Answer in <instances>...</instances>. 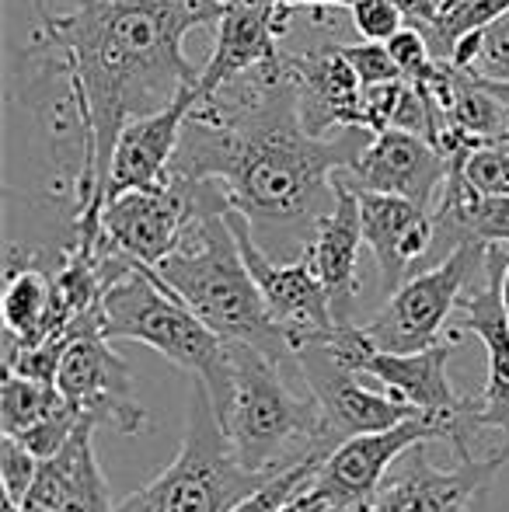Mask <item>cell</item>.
<instances>
[{
	"instance_id": "10",
	"label": "cell",
	"mask_w": 509,
	"mask_h": 512,
	"mask_svg": "<svg viewBox=\"0 0 509 512\" xmlns=\"http://www.w3.org/2000/svg\"><path fill=\"white\" fill-rule=\"evenodd\" d=\"M506 460L509 453H450V467H443L433 460V439H426L408 446L394 460L363 512H475L478 499H485V488Z\"/></svg>"
},
{
	"instance_id": "22",
	"label": "cell",
	"mask_w": 509,
	"mask_h": 512,
	"mask_svg": "<svg viewBox=\"0 0 509 512\" xmlns=\"http://www.w3.org/2000/svg\"><path fill=\"white\" fill-rule=\"evenodd\" d=\"M60 262V255H56ZM56 262L32 251L21 258L18 248L7 255L4 279V345H39L53 335H67L56 328Z\"/></svg>"
},
{
	"instance_id": "34",
	"label": "cell",
	"mask_w": 509,
	"mask_h": 512,
	"mask_svg": "<svg viewBox=\"0 0 509 512\" xmlns=\"http://www.w3.org/2000/svg\"><path fill=\"white\" fill-rule=\"evenodd\" d=\"M4 512H14V509H7V506H4Z\"/></svg>"
},
{
	"instance_id": "5",
	"label": "cell",
	"mask_w": 509,
	"mask_h": 512,
	"mask_svg": "<svg viewBox=\"0 0 509 512\" xmlns=\"http://www.w3.org/2000/svg\"><path fill=\"white\" fill-rule=\"evenodd\" d=\"M258 485H265V478L238 464L210 405V394L196 380L175 460L147 488L119 502L116 512H231Z\"/></svg>"
},
{
	"instance_id": "3",
	"label": "cell",
	"mask_w": 509,
	"mask_h": 512,
	"mask_svg": "<svg viewBox=\"0 0 509 512\" xmlns=\"http://www.w3.org/2000/svg\"><path fill=\"white\" fill-rule=\"evenodd\" d=\"M238 464L276 478L304 460H325L342 443L297 363H276L255 345L227 342L220 363L196 377Z\"/></svg>"
},
{
	"instance_id": "28",
	"label": "cell",
	"mask_w": 509,
	"mask_h": 512,
	"mask_svg": "<svg viewBox=\"0 0 509 512\" xmlns=\"http://www.w3.org/2000/svg\"><path fill=\"white\" fill-rule=\"evenodd\" d=\"M353 25L360 32V39L370 42H387L398 28H405V11L394 0H353L349 4Z\"/></svg>"
},
{
	"instance_id": "26",
	"label": "cell",
	"mask_w": 509,
	"mask_h": 512,
	"mask_svg": "<svg viewBox=\"0 0 509 512\" xmlns=\"http://www.w3.org/2000/svg\"><path fill=\"white\" fill-rule=\"evenodd\" d=\"M468 182L482 196H509V147L496 140H485L461 161Z\"/></svg>"
},
{
	"instance_id": "18",
	"label": "cell",
	"mask_w": 509,
	"mask_h": 512,
	"mask_svg": "<svg viewBox=\"0 0 509 512\" xmlns=\"http://www.w3.org/2000/svg\"><path fill=\"white\" fill-rule=\"evenodd\" d=\"M297 84L300 122L311 136H332L339 129L363 126V84L339 42L304 53H283Z\"/></svg>"
},
{
	"instance_id": "4",
	"label": "cell",
	"mask_w": 509,
	"mask_h": 512,
	"mask_svg": "<svg viewBox=\"0 0 509 512\" xmlns=\"http://www.w3.org/2000/svg\"><path fill=\"white\" fill-rule=\"evenodd\" d=\"M182 185V182H178ZM192 216L157 276L178 293L224 342L262 349L276 363H297L283 328L265 307L241 244L227 223V199L220 182H192Z\"/></svg>"
},
{
	"instance_id": "15",
	"label": "cell",
	"mask_w": 509,
	"mask_h": 512,
	"mask_svg": "<svg viewBox=\"0 0 509 512\" xmlns=\"http://www.w3.org/2000/svg\"><path fill=\"white\" fill-rule=\"evenodd\" d=\"M300 7L276 0H231L217 21V46L199 74V98H210L238 74L276 60L283 49L279 39L290 32V21Z\"/></svg>"
},
{
	"instance_id": "7",
	"label": "cell",
	"mask_w": 509,
	"mask_h": 512,
	"mask_svg": "<svg viewBox=\"0 0 509 512\" xmlns=\"http://www.w3.org/2000/svg\"><path fill=\"white\" fill-rule=\"evenodd\" d=\"M485 241H464L443 262L426 272H412L394 293H387L374 317L363 324L381 349L419 352L440 342H461L464 331L454 324L464 293L485 276Z\"/></svg>"
},
{
	"instance_id": "33",
	"label": "cell",
	"mask_w": 509,
	"mask_h": 512,
	"mask_svg": "<svg viewBox=\"0 0 509 512\" xmlns=\"http://www.w3.org/2000/svg\"><path fill=\"white\" fill-rule=\"evenodd\" d=\"M478 506H482V499H478ZM478 506H475V512H478Z\"/></svg>"
},
{
	"instance_id": "29",
	"label": "cell",
	"mask_w": 509,
	"mask_h": 512,
	"mask_svg": "<svg viewBox=\"0 0 509 512\" xmlns=\"http://www.w3.org/2000/svg\"><path fill=\"white\" fill-rule=\"evenodd\" d=\"M475 74L492 77V81H509V11L499 14L492 25H485Z\"/></svg>"
},
{
	"instance_id": "21",
	"label": "cell",
	"mask_w": 509,
	"mask_h": 512,
	"mask_svg": "<svg viewBox=\"0 0 509 512\" xmlns=\"http://www.w3.org/2000/svg\"><path fill=\"white\" fill-rule=\"evenodd\" d=\"M363 220H360V196L353 185L335 175V206L314 227V237L307 244V255L314 262V272L325 283L332 310L342 324L353 321L356 297H360V248H363Z\"/></svg>"
},
{
	"instance_id": "11",
	"label": "cell",
	"mask_w": 509,
	"mask_h": 512,
	"mask_svg": "<svg viewBox=\"0 0 509 512\" xmlns=\"http://www.w3.org/2000/svg\"><path fill=\"white\" fill-rule=\"evenodd\" d=\"M457 418H436V415H415L405 418L401 425L381 432H363V436H349L335 446L318 467L311 488L325 495L335 509L342 512H363L370 499L381 488L384 474L391 464L415 443H450Z\"/></svg>"
},
{
	"instance_id": "6",
	"label": "cell",
	"mask_w": 509,
	"mask_h": 512,
	"mask_svg": "<svg viewBox=\"0 0 509 512\" xmlns=\"http://www.w3.org/2000/svg\"><path fill=\"white\" fill-rule=\"evenodd\" d=\"M102 335L109 342H140L164 359L206 377L227 342L196 314L150 265H136L102 293Z\"/></svg>"
},
{
	"instance_id": "24",
	"label": "cell",
	"mask_w": 509,
	"mask_h": 512,
	"mask_svg": "<svg viewBox=\"0 0 509 512\" xmlns=\"http://www.w3.org/2000/svg\"><path fill=\"white\" fill-rule=\"evenodd\" d=\"M321 464H325V460H304V464L276 474V478H269L265 485H258L252 495H245V499H241L231 512H283L286 506H290L293 495H297L300 488L318 474Z\"/></svg>"
},
{
	"instance_id": "27",
	"label": "cell",
	"mask_w": 509,
	"mask_h": 512,
	"mask_svg": "<svg viewBox=\"0 0 509 512\" xmlns=\"http://www.w3.org/2000/svg\"><path fill=\"white\" fill-rule=\"evenodd\" d=\"M342 56L353 63L356 77H360L363 88H377V84H387V81H398L401 67L391 60L384 42H370V39H360V42H339Z\"/></svg>"
},
{
	"instance_id": "1",
	"label": "cell",
	"mask_w": 509,
	"mask_h": 512,
	"mask_svg": "<svg viewBox=\"0 0 509 512\" xmlns=\"http://www.w3.org/2000/svg\"><path fill=\"white\" fill-rule=\"evenodd\" d=\"M220 0H77L53 11L35 0V88L74 182V223H102L116 140L129 119L171 105L196 88L203 67L185 56L192 28L217 25Z\"/></svg>"
},
{
	"instance_id": "31",
	"label": "cell",
	"mask_w": 509,
	"mask_h": 512,
	"mask_svg": "<svg viewBox=\"0 0 509 512\" xmlns=\"http://www.w3.org/2000/svg\"><path fill=\"white\" fill-rule=\"evenodd\" d=\"M311 481H314V478H311ZM311 481H307V485L300 488L297 495H293V499H290V506H286L283 512H342V509H335L332 502L325 499V495H318V492H314V488H311Z\"/></svg>"
},
{
	"instance_id": "8",
	"label": "cell",
	"mask_w": 509,
	"mask_h": 512,
	"mask_svg": "<svg viewBox=\"0 0 509 512\" xmlns=\"http://www.w3.org/2000/svg\"><path fill=\"white\" fill-rule=\"evenodd\" d=\"M461 342H440L419 352H391L381 349L374 338L363 331V324H339L325 342V352L346 370L360 377H374L384 391L401 398L405 405L419 408L422 415L457 418L468 398L454 391L447 363Z\"/></svg>"
},
{
	"instance_id": "9",
	"label": "cell",
	"mask_w": 509,
	"mask_h": 512,
	"mask_svg": "<svg viewBox=\"0 0 509 512\" xmlns=\"http://www.w3.org/2000/svg\"><path fill=\"white\" fill-rule=\"evenodd\" d=\"M227 223H231L234 237L241 244L248 269H252L258 290L265 297V307L283 328L286 342H290L293 356H300L311 345H325L332 331L339 328V317L332 310V297H328L325 283L314 272L311 255H297L290 262H276L269 251L258 244L252 220L241 209L227 206Z\"/></svg>"
},
{
	"instance_id": "35",
	"label": "cell",
	"mask_w": 509,
	"mask_h": 512,
	"mask_svg": "<svg viewBox=\"0 0 509 512\" xmlns=\"http://www.w3.org/2000/svg\"><path fill=\"white\" fill-rule=\"evenodd\" d=\"M436 7H440V0H436Z\"/></svg>"
},
{
	"instance_id": "17",
	"label": "cell",
	"mask_w": 509,
	"mask_h": 512,
	"mask_svg": "<svg viewBox=\"0 0 509 512\" xmlns=\"http://www.w3.org/2000/svg\"><path fill=\"white\" fill-rule=\"evenodd\" d=\"M300 377L307 380L314 394H318L325 418L339 439L349 436H363V432H381L391 425H401L405 418L422 415L419 408L405 405L401 398H394L391 391H370L360 384V373L339 366L332 356L325 352V345H311L297 356Z\"/></svg>"
},
{
	"instance_id": "19",
	"label": "cell",
	"mask_w": 509,
	"mask_h": 512,
	"mask_svg": "<svg viewBox=\"0 0 509 512\" xmlns=\"http://www.w3.org/2000/svg\"><path fill=\"white\" fill-rule=\"evenodd\" d=\"M199 102V84L185 88L171 105L157 108L140 119H129L116 140L109 182H105V203L133 189H157L168 182V164L182 140V126Z\"/></svg>"
},
{
	"instance_id": "20",
	"label": "cell",
	"mask_w": 509,
	"mask_h": 512,
	"mask_svg": "<svg viewBox=\"0 0 509 512\" xmlns=\"http://www.w3.org/2000/svg\"><path fill=\"white\" fill-rule=\"evenodd\" d=\"M95 429L98 425L84 418L67 446L42 460L25 502L14 512H116L95 453Z\"/></svg>"
},
{
	"instance_id": "23",
	"label": "cell",
	"mask_w": 509,
	"mask_h": 512,
	"mask_svg": "<svg viewBox=\"0 0 509 512\" xmlns=\"http://www.w3.org/2000/svg\"><path fill=\"white\" fill-rule=\"evenodd\" d=\"M70 401L63 391L49 380L21 377V373L4 370V384H0V429L7 436H25L35 425L49 422L60 415Z\"/></svg>"
},
{
	"instance_id": "13",
	"label": "cell",
	"mask_w": 509,
	"mask_h": 512,
	"mask_svg": "<svg viewBox=\"0 0 509 512\" xmlns=\"http://www.w3.org/2000/svg\"><path fill=\"white\" fill-rule=\"evenodd\" d=\"M447 171L450 161L422 133L384 129V133L370 136L363 154L356 157L353 168L342 171V178L353 189L391 192V196H405L412 203L433 209L443 182H447Z\"/></svg>"
},
{
	"instance_id": "14",
	"label": "cell",
	"mask_w": 509,
	"mask_h": 512,
	"mask_svg": "<svg viewBox=\"0 0 509 512\" xmlns=\"http://www.w3.org/2000/svg\"><path fill=\"white\" fill-rule=\"evenodd\" d=\"M192 216L189 185L164 182L157 189H133L102 206V230L119 251L140 265H161Z\"/></svg>"
},
{
	"instance_id": "16",
	"label": "cell",
	"mask_w": 509,
	"mask_h": 512,
	"mask_svg": "<svg viewBox=\"0 0 509 512\" xmlns=\"http://www.w3.org/2000/svg\"><path fill=\"white\" fill-rule=\"evenodd\" d=\"M356 196H360L363 241L374 255L387 297L412 276L415 265L429 262V255H433V209L412 203L405 196H391V192L356 189Z\"/></svg>"
},
{
	"instance_id": "25",
	"label": "cell",
	"mask_w": 509,
	"mask_h": 512,
	"mask_svg": "<svg viewBox=\"0 0 509 512\" xmlns=\"http://www.w3.org/2000/svg\"><path fill=\"white\" fill-rule=\"evenodd\" d=\"M42 460L18 436H0V481H4V506L21 509Z\"/></svg>"
},
{
	"instance_id": "30",
	"label": "cell",
	"mask_w": 509,
	"mask_h": 512,
	"mask_svg": "<svg viewBox=\"0 0 509 512\" xmlns=\"http://www.w3.org/2000/svg\"><path fill=\"white\" fill-rule=\"evenodd\" d=\"M384 46H387L391 60L398 63L405 77H415L429 60H433V46H429L426 32H422V28H415V25L398 28V32H394Z\"/></svg>"
},
{
	"instance_id": "32",
	"label": "cell",
	"mask_w": 509,
	"mask_h": 512,
	"mask_svg": "<svg viewBox=\"0 0 509 512\" xmlns=\"http://www.w3.org/2000/svg\"><path fill=\"white\" fill-rule=\"evenodd\" d=\"M478 81H482L485 88H489L492 95H496L499 102H503V105L509 108V81H492V77H482V74H478Z\"/></svg>"
},
{
	"instance_id": "2",
	"label": "cell",
	"mask_w": 509,
	"mask_h": 512,
	"mask_svg": "<svg viewBox=\"0 0 509 512\" xmlns=\"http://www.w3.org/2000/svg\"><path fill=\"white\" fill-rule=\"evenodd\" d=\"M363 126L311 136L300 122L297 84L286 56L199 98L182 126L168 182H220L255 237L304 255L318 220L335 206V175L353 168L370 143Z\"/></svg>"
},
{
	"instance_id": "12",
	"label": "cell",
	"mask_w": 509,
	"mask_h": 512,
	"mask_svg": "<svg viewBox=\"0 0 509 512\" xmlns=\"http://www.w3.org/2000/svg\"><path fill=\"white\" fill-rule=\"evenodd\" d=\"M63 352L56 387L95 425H109L119 436H136L147 425V408L133 394V370L98 328L74 331Z\"/></svg>"
}]
</instances>
